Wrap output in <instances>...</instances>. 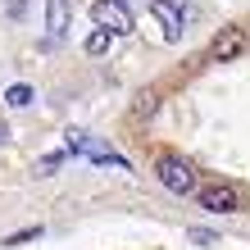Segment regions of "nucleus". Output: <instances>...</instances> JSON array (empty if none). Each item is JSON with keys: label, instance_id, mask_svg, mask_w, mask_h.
<instances>
[{"label": "nucleus", "instance_id": "1", "mask_svg": "<svg viewBox=\"0 0 250 250\" xmlns=\"http://www.w3.org/2000/svg\"><path fill=\"white\" fill-rule=\"evenodd\" d=\"M155 178L164 182L173 196H191V191H196V168H191L182 155H159L155 159Z\"/></svg>", "mask_w": 250, "mask_h": 250}, {"label": "nucleus", "instance_id": "2", "mask_svg": "<svg viewBox=\"0 0 250 250\" xmlns=\"http://www.w3.org/2000/svg\"><path fill=\"white\" fill-rule=\"evenodd\" d=\"M91 23L105 27V32H114V37H127V32H132V9H127V0H96V5H91Z\"/></svg>", "mask_w": 250, "mask_h": 250}, {"label": "nucleus", "instance_id": "3", "mask_svg": "<svg viewBox=\"0 0 250 250\" xmlns=\"http://www.w3.org/2000/svg\"><path fill=\"white\" fill-rule=\"evenodd\" d=\"M241 205V191L232 187V182H205L200 187V209H209V214H232Z\"/></svg>", "mask_w": 250, "mask_h": 250}, {"label": "nucleus", "instance_id": "4", "mask_svg": "<svg viewBox=\"0 0 250 250\" xmlns=\"http://www.w3.org/2000/svg\"><path fill=\"white\" fill-rule=\"evenodd\" d=\"M246 50V32L241 27H218L214 41H209V60H237Z\"/></svg>", "mask_w": 250, "mask_h": 250}, {"label": "nucleus", "instance_id": "5", "mask_svg": "<svg viewBox=\"0 0 250 250\" xmlns=\"http://www.w3.org/2000/svg\"><path fill=\"white\" fill-rule=\"evenodd\" d=\"M68 19H73L68 0H46V32H50V41H60L68 32Z\"/></svg>", "mask_w": 250, "mask_h": 250}, {"label": "nucleus", "instance_id": "6", "mask_svg": "<svg viewBox=\"0 0 250 250\" xmlns=\"http://www.w3.org/2000/svg\"><path fill=\"white\" fill-rule=\"evenodd\" d=\"M155 109H159V96L155 91H141L137 100H132V119H150Z\"/></svg>", "mask_w": 250, "mask_h": 250}, {"label": "nucleus", "instance_id": "7", "mask_svg": "<svg viewBox=\"0 0 250 250\" xmlns=\"http://www.w3.org/2000/svg\"><path fill=\"white\" fill-rule=\"evenodd\" d=\"M5 105H14V109H23V105H32V86H27V82H14L9 91H5Z\"/></svg>", "mask_w": 250, "mask_h": 250}, {"label": "nucleus", "instance_id": "8", "mask_svg": "<svg viewBox=\"0 0 250 250\" xmlns=\"http://www.w3.org/2000/svg\"><path fill=\"white\" fill-rule=\"evenodd\" d=\"M109 41H114V32H105V27H96V32L86 37V55H105V50H109Z\"/></svg>", "mask_w": 250, "mask_h": 250}, {"label": "nucleus", "instance_id": "9", "mask_svg": "<svg viewBox=\"0 0 250 250\" xmlns=\"http://www.w3.org/2000/svg\"><path fill=\"white\" fill-rule=\"evenodd\" d=\"M64 159H68V150H55V155H46V159L37 164V173H55V168L64 164Z\"/></svg>", "mask_w": 250, "mask_h": 250}, {"label": "nucleus", "instance_id": "10", "mask_svg": "<svg viewBox=\"0 0 250 250\" xmlns=\"http://www.w3.org/2000/svg\"><path fill=\"white\" fill-rule=\"evenodd\" d=\"M37 237H41V228H23V232H14V237H5V246H27Z\"/></svg>", "mask_w": 250, "mask_h": 250}, {"label": "nucleus", "instance_id": "11", "mask_svg": "<svg viewBox=\"0 0 250 250\" xmlns=\"http://www.w3.org/2000/svg\"><path fill=\"white\" fill-rule=\"evenodd\" d=\"M187 241H196V246H214L218 237H214L209 228H191V232H187Z\"/></svg>", "mask_w": 250, "mask_h": 250}, {"label": "nucleus", "instance_id": "12", "mask_svg": "<svg viewBox=\"0 0 250 250\" xmlns=\"http://www.w3.org/2000/svg\"><path fill=\"white\" fill-rule=\"evenodd\" d=\"M5 137H9V127H5V123H0V146H5Z\"/></svg>", "mask_w": 250, "mask_h": 250}]
</instances>
